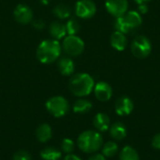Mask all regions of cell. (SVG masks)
<instances>
[{
  "label": "cell",
  "mask_w": 160,
  "mask_h": 160,
  "mask_svg": "<svg viewBox=\"0 0 160 160\" xmlns=\"http://www.w3.org/2000/svg\"><path fill=\"white\" fill-rule=\"evenodd\" d=\"M138 8H139V13L140 14H145L148 11V8H147L146 4H140Z\"/></svg>",
  "instance_id": "4dcf8cb0"
},
{
  "label": "cell",
  "mask_w": 160,
  "mask_h": 160,
  "mask_svg": "<svg viewBox=\"0 0 160 160\" xmlns=\"http://www.w3.org/2000/svg\"><path fill=\"white\" fill-rule=\"evenodd\" d=\"M74 148H75V144H74V142L71 140V139H68V138H66L62 141V143H61V149L64 153H66L67 155L68 154H71L73 151H74Z\"/></svg>",
  "instance_id": "484cf974"
},
{
  "label": "cell",
  "mask_w": 160,
  "mask_h": 160,
  "mask_svg": "<svg viewBox=\"0 0 160 160\" xmlns=\"http://www.w3.org/2000/svg\"><path fill=\"white\" fill-rule=\"evenodd\" d=\"M61 156V152L54 147H47L40 152V158L43 160H59Z\"/></svg>",
  "instance_id": "44dd1931"
},
{
  "label": "cell",
  "mask_w": 160,
  "mask_h": 160,
  "mask_svg": "<svg viewBox=\"0 0 160 160\" xmlns=\"http://www.w3.org/2000/svg\"><path fill=\"white\" fill-rule=\"evenodd\" d=\"M39 2H40V4H41V5L47 6V5H49V4H50L51 0H39Z\"/></svg>",
  "instance_id": "d6a6232c"
},
{
  "label": "cell",
  "mask_w": 160,
  "mask_h": 160,
  "mask_svg": "<svg viewBox=\"0 0 160 160\" xmlns=\"http://www.w3.org/2000/svg\"><path fill=\"white\" fill-rule=\"evenodd\" d=\"M95 86V81L88 73H77L69 80L68 87L70 92L76 97H86L92 93Z\"/></svg>",
  "instance_id": "7a4b0ae2"
},
{
  "label": "cell",
  "mask_w": 160,
  "mask_h": 160,
  "mask_svg": "<svg viewBox=\"0 0 160 160\" xmlns=\"http://www.w3.org/2000/svg\"><path fill=\"white\" fill-rule=\"evenodd\" d=\"M151 144H152L153 148H155L157 150H160V133L154 136V138L152 139Z\"/></svg>",
  "instance_id": "83f0119b"
},
{
  "label": "cell",
  "mask_w": 160,
  "mask_h": 160,
  "mask_svg": "<svg viewBox=\"0 0 160 160\" xmlns=\"http://www.w3.org/2000/svg\"><path fill=\"white\" fill-rule=\"evenodd\" d=\"M66 30H67V34L68 36H74L77 35L78 32L80 31V23L78 22L77 20L75 19H69L67 22H66Z\"/></svg>",
  "instance_id": "cb8c5ba5"
},
{
  "label": "cell",
  "mask_w": 160,
  "mask_h": 160,
  "mask_svg": "<svg viewBox=\"0 0 160 160\" xmlns=\"http://www.w3.org/2000/svg\"><path fill=\"white\" fill-rule=\"evenodd\" d=\"M124 18H125V20H126V22H127V23L130 29H134V28L139 27L142 22V18L141 14L135 10H131V11L127 12L124 15Z\"/></svg>",
  "instance_id": "ac0fdd59"
},
{
  "label": "cell",
  "mask_w": 160,
  "mask_h": 160,
  "mask_svg": "<svg viewBox=\"0 0 160 160\" xmlns=\"http://www.w3.org/2000/svg\"><path fill=\"white\" fill-rule=\"evenodd\" d=\"M92 107L93 105L89 100L81 98L76 100L73 104V112L75 113H86L91 111Z\"/></svg>",
  "instance_id": "ffe728a7"
},
{
  "label": "cell",
  "mask_w": 160,
  "mask_h": 160,
  "mask_svg": "<svg viewBox=\"0 0 160 160\" xmlns=\"http://www.w3.org/2000/svg\"><path fill=\"white\" fill-rule=\"evenodd\" d=\"M52 13L54 14V16L57 19H59V20H66V19L70 17L71 9H70L69 6H68V5H66L64 3H60V4L56 5L53 8Z\"/></svg>",
  "instance_id": "d6986e66"
},
{
  "label": "cell",
  "mask_w": 160,
  "mask_h": 160,
  "mask_svg": "<svg viewBox=\"0 0 160 160\" xmlns=\"http://www.w3.org/2000/svg\"><path fill=\"white\" fill-rule=\"evenodd\" d=\"M127 128L121 122H116L110 127V135L116 141H122L127 137Z\"/></svg>",
  "instance_id": "e0dca14e"
},
{
  "label": "cell",
  "mask_w": 160,
  "mask_h": 160,
  "mask_svg": "<svg viewBox=\"0 0 160 160\" xmlns=\"http://www.w3.org/2000/svg\"><path fill=\"white\" fill-rule=\"evenodd\" d=\"M105 8L107 11L115 18L125 15L128 11V0H106Z\"/></svg>",
  "instance_id": "9c48e42d"
},
{
  "label": "cell",
  "mask_w": 160,
  "mask_h": 160,
  "mask_svg": "<svg viewBox=\"0 0 160 160\" xmlns=\"http://www.w3.org/2000/svg\"><path fill=\"white\" fill-rule=\"evenodd\" d=\"M114 28H115V31H119L123 34H127L129 32V30H131L129 28V26L128 25V23L124 18V15L116 18V20L114 22Z\"/></svg>",
  "instance_id": "d4e9b609"
},
{
  "label": "cell",
  "mask_w": 160,
  "mask_h": 160,
  "mask_svg": "<svg viewBox=\"0 0 160 160\" xmlns=\"http://www.w3.org/2000/svg\"><path fill=\"white\" fill-rule=\"evenodd\" d=\"M88 160H106V158L102 155V154H95L93 156H91Z\"/></svg>",
  "instance_id": "f546056e"
},
{
  "label": "cell",
  "mask_w": 160,
  "mask_h": 160,
  "mask_svg": "<svg viewBox=\"0 0 160 160\" xmlns=\"http://www.w3.org/2000/svg\"><path fill=\"white\" fill-rule=\"evenodd\" d=\"M111 45L117 51H124L128 45V40L125 34L119 31H114L111 36Z\"/></svg>",
  "instance_id": "9a60e30c"
},
{
  "label": "cell",
  "mask_w": 160,
  "mask_h": 160,
  "mask_svg": "<svg viewBox=\"0 0 160 160\" xmlns=\"http://www.w3.org/2000/svg\"><path fill=\"white\" fill-rule=\"evenodd\" d=\"M94 93L96 98L101 101L106 102L112 98V86L106 82H98L94 86Z\"/></svg>",
  "instance_id": "30bf717a"
},
{
  "label": "cell",
  "mask_w": 160,
  "mask_h": 160,
  "mask_svg": "<svg viewBox=\"0 0 160 160\" xmlns=\"http://www.w3.org/2000/svg\"><path fill=\"white\" fill-rule=\"evenodd\" d=\"M62 50L69 56H78L84 50V42L78 36H66L62 42Z\"/></svg>",
  "instance_id": "5b68a950"
},
{
  "label": "cell",
  "mask_w": 160,
  "mask_h": 160,
  "mask_svg": "<svg viewBox=\"0 0 160 160\" xmlns=\"http://www.w3.org/2000/svg\"><path fill=\"white\" fill-rule=\"evenodd\" d=\"M133 109V101L128 97H122L115 103V112L120 116L129 115L132 112Z\"/></svg>",
  "instance_id": "8fae6325"
},
{
  "label": "cell",
  "mask_w": 160,
  "mask_h": 160,
  "mask_svg": "<svg viewBox=\"0 0 160 160\" xmlns=\"http://www.w3.org/2000/svg\"><path fill=\"white\" fill-rule=\"evenodd\" d=\"M36 137L38 142L44 143L49 142L52 137V129L48 124H41L36 130Z\"/></svg>",
  "instance_id": "2e32d148"
},
{
  "label": "cell",
  "mask_w": 160,
  "mask_h": 160,
  "mask_svg": "<svg viewBox=\"0 0 160 160\" xmlns=\"http://www.w3.org/2000/svg\"><path fill=\"white\" fill-rule=\"evenodd\" d=\"M119 160H140L138 152L131 146L127 145L120 153Z\"/></svg>",
  "instance_id": "7402d4cb"
},
{
  "label": "cell",
  "mask_w": 160,
  "mask_h": 160,
  "mask_svg": "<svg viewBox=\"0 0 160 160\" xmlns=\"http://www.w3.org/2000/svg\"><path fill=\"white\" fill-rule=\"evenodd\" d=\"M149 1H151V0H135V2H136L138 5H140V4H145V3H147V2H149Z\"/></svg>",
  "instance_id": "836d02e7"
},
{
  "label": "cell",
  "mask_w": 160,
  "mask_h": 160,
  "mask_svg": "<svg viewBox=\"0 0 160 160\" xmlns=\"http://www.w3.org/2000/svg\"><path fill=\"white\" fill-rule=\"evenodd\" d=\"M61 52L62 47L59 40L45 39L40 42L37 49V58L42 64H52L59 59Z\"/></svg>",
  "instance_id": "6da1fadb"
},
{
  "label": "cell",
  "mask_w": 160,
  "mask_h": 160,
  "mask_svg": "<svg viewBox=\"0 0 160 160\" xmlns=\"http://www.w3.org/2000/svg\"><path fill=\"white\" fill-rule=\"evenodd\" d=\"M45 106L47 111L56 118L65 116L69 110V105L68 100L61 96H55L49 98Z\"/></svg>",
  "instance_id": "277c9868"
},
{
  "label": "cell",
  "mask_w": 160,
  "mask_h": 160,
  "mask_svg": "<svg viewBox=\"0 0 160 160\" xmlns=\"http://www.w3.org/2000/svg\"><path fill=\"white\" fill-rule=\"evenodd\" d=\"M77 144L80 150L83 153L93 154L101 148L103 144V139L99 132L94 130H86L80 134L77 140Z\"/></svg>",
  "instance_id": "3957f363"
},
{
  "label": "cell",
  "mask_w": 160,
  "mask_h": 160,
  "mask_svg": "<svg viewBox=\"0 0 160 160\" xmlns=\"http://www.w3.org/2000/svg\"><path fill=\"white\" fill-rule=\"evenodd\" d=\"M64 160H82V158H80L78 156L73 155V154H68L65 157Z\"/></svg>",
  "instance_id": "1f68e13d"
},
{
  "label": "cell",
  "mask_w": 160,
  "mask_h": 160,
  "mask_svg": "<svg viewBox=\"0 0 160 160\" xmlns=\"http://www.w3.org/2000/svg\"><path fill=\"white\" fill-rule=\"evenodd\" d=\"M131 52L139 59L146 58L152 52V43L145 36L136 37L131 43Z\"/></svg>",
  "instance_id": "8992f818"
},
{
  "label": "cell",
  "mask_w": 160,
  "mask_h": 160,
  "mask_svg": "<svg viewBox=\"0 0 160 160\" xmlns=\"http://www.w3.org/2000/svg\"><path fill=\"white\" fill-rule=\"evenodd\" d=\"M49 33L53 39H62L67 36L66 25L58 21L52 22L49 26Z\"/></svg>",
  "instance_id": "5bb4252c"
},
{
  "label": "cell",
  "mask_w": 160,
  "mask_h": 160,
  "mask_svg": "<svg viewBox=\"0 0 160 160\" xmlns=\"http://www.w3.org/2000/svg\"><path fill=\"white\" fill-rule=\"evenodd\" d=\"M13 16L17 22L21 24H28L33 21V10L25 4H19L13 10Z\"/></svg>",
  "instance_id": "ba28073f"
},
{
  "label": "cell",
  "mask_w": 160,
  "mask_h": 160,
  "mask_svg": "<svg viewBox=\"0 0 160 160\" xmlns=\"http://www.w3.org/2000/svg\"><path fill=\"white\" fill-rule=\"evenodd\" d=\"M33 26L38 29V30H42L45 26V22L41 19H38V20H35L33 22Z\"/></svg>",
  "instance_id": "f1b7e54d"
},
{
  "label": "cell",
  "mask_w": 160,
  "mask_h": 160,
  "mask_svg": "<svg viewBox=\"0 0 160 160\" xmlns=\"http://www.w3.org/2000/svg\"><path fill=\"white\" fill-rule=\"evenodd\" d=\"M93 124L99 132H106L111 127V120L104 112H98L93 119Z\"/></svg>",
  "instance_id": "4fadbf2b"
},
{
  "label": "cell",
  "mask_w": 160,
  "mask_h": 160,
  "mask_svg": "<svg viewBox=\"0 0 160 160\" xmlns=\"http://www.w3.org/2000/svg\"><path fill=\"white\" fill-rule=\"evenodd\" d=\"M57 67L60 73L64 76H70L74 73L75 64L70 57H61L58 59Z\"/></svg>",
  "instance_id": "7c38bea8"
},
{
  "label": "cell",
  "mask_w": 160,
  "mask_h": 160,
  "mask_svg": "<svg viewBox=\"0 0 160 160\" xmlns=\"http://www.w3.org/2000/svg\"><path fill=\"white\" fill-rule=\"evenodd\" d=\"M31 155L24 151V150H21L18 151L14 154L13 156V160H31Z\"/></svg>",
  "instance_id": "4316f807"
},
{
  "label": "cell",
  "mask_w": 160,
  "mask_h": 160,
  "mask_svg": "<svg viewBox=\"0 0 160 160\" xmlns=\"http://www.w3.org/2000/svg\"><path fill=\"white\" fill-rule=\"evenodd\" d=\"M118 152V145L114 142H108L102 146V155L105 158H112Z\"/></svg>",
  "instance_id": "603a6c76"
},
{
  "label": "cell",
  "mask_w": 160,
  "mask_h": 160,
  "mask_svg": "<svg viewBox=\"0 0 160 160\" xmlns=\"http://www.w3.org/2000/svg\"><path fill=\"white\" fill-rule=\"evenodd\" d=\"M96 12L97 6L92 0H79L75 5V14L81 19H90Z\"/></svg>",
  "instance_id": "52a82bcc"
}]
</instances>
